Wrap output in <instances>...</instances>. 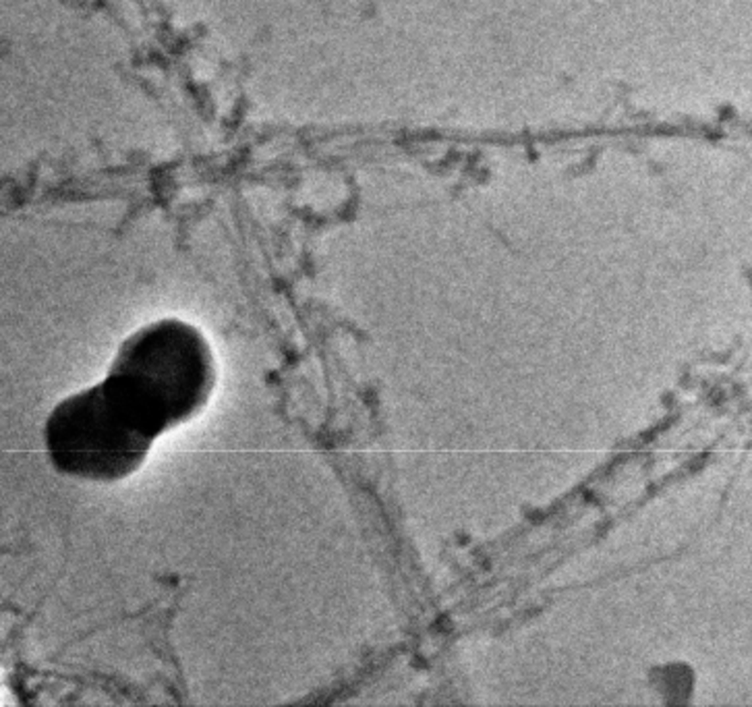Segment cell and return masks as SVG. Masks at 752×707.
Here are the masks:
<instances>
[{"mask_svg":"<svg viewBox=\"0 0 752 707\" xmlns=\"http://www.w3.org/2000/svg\"><path fill=\"white\" fill-rule=\"evenodd\" d=\"M106 380L158 438L204 409L216 367L210 344L195 326L166 318L120 343Z\"/></svg>","mask_w":752,"mask_h":707,"instance_id":"obj_1","label":"cell"},{"mask_svg":"<svg viewBox=\"0 0 752 707\" xmlns=\"http://www.w3.org/2000/svg\"><path fill=\"white\" fill-rule=\"evenodd\" d=\"M156 436L145 427L109 380L60 401L44 424L52 467L67 478L125 480L150 455Z\"/></svg>","mask_w":752,"mask_h":707,"instance_id":"obj_2","label":"cell"}]
</instances>
